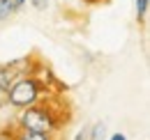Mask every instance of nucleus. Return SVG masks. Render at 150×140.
I'll use <instances>...</instances> for the list:
<instances>
[{"mask_svg": "<svg viewBox=\"0 0 150 140\" xmlns=\"http://www.w3.org/2000/svg\"><path fill=\"white\" fill-rule=\"evenodd\" d=\"M16 12H19V9H16V5H14L12 0H0V23L9 21Z\"/></svg>", "mask_w": 150, "mask_h": 140, "instance_id": "nucleus-4", "label": "nucleus"}, {"mask_svg": "<svg viewBox=\"0 0 150 140\" xmlns=\"http://www.w3.org/2000/svg\"><path fill=\"white\" fill-rule=\"evenodd\" d=\"M51 94H56V92L49 88L37 74H25V76H19L16 80L9 83V88H7V106L21 110V108H28V106H35L39 101H44Z\"/></svg>", "mask_w": 150, "mask_h": 140, "instance_id": "nucleus-2", "label": "nucleus"}, {"mask_svg": "<svg viewBox=\"0 0 150 140\" xmlns=\"http://www.w3.org/2000/svg\"><path fill=\"white\" fill-rule=\"evenodd\" d=\"M30 5H33V9H37V12H44L46 7H49V0H28Z\"/></svg>", "mask_w": 150, "mask_h": 140, "instance_id": "nucleus-6", "label": "nucleus"}, {"mask_svg": "<svg viewBox=\"0 0 150 140\" xmlns=\"http://www.w3.org/2000/svg\"><path fill=\"white\" fill-rule=\"evenodd\" d=\"M109 140H127V136H125V133H113Z\"/></svg>", "mask_w": 150, "mask_h": 140, "instance_id": "nucleus-10", "label": "nucleus"}, {"mask_svg": "<svg viewBox=\"0 0 150 140\" xmlns=\"http://www.w3.org/2000/svg\"><path fill=\"white\" fill-rule=\"evenodd\" d=\"M12 136H14V140H56V136L35 133V131H21V129H16V126H12Z\"/></svg>", "mask_w": 150, "mask_h": 140, "instance_id": "nucleus-3", "label": "nucleus"}, {"mask_svg": "<svg viewBox=\"0 0 150 140\" xmlns=\"http://www.w3.org/2000/svg\"><path fill=\"white\" fill-rule=\"evenodd\" d=\"M134 9H136V21L143 23L148 18V9H150V0H134Z\"/></svg>", "mask_w": 150, "mask_h": 140, "instance_id": "nucleus-5", "label": "nucleus"}, {"mask_svg": "<svg viewBox=\"0 0 150 140\" xmlns=\"http://www.w3.org/2000/svg\"><path fill=\"white\" fill-rule=\"evenodd\" d=\"M7 106V90H0V108Z\"/></svg>", "mask_w": 150, "mask_h": 140, "instance_id": "nucleus-9", "label": "nucleus"}, {"mask_svg": "<svg viewBox=\"0 0 150 140\" xmlns=\"http://www.w3.org/2000/svg\"><path fill=\"white\" fill-rule=\"evenodd\" d=\"M74 140H90V126H83V129H79V133L74 136Z\"/></svg>", "mask_w": 150, "mask_h": 140, "instance_id": "nucleus-7", "label": "nucleus"}, {"mask_svg": "<svg viewBox=\"0 0 150 140\" xmlns=\"http://www.w3.org/2000/svg\"><path fill=\"white\" fill-rule=\"evenodd\" d=\"M0 140H14V136H12V129H2V131H0Z\"/></svg>", "mask_w": 150, "mask_h": 140, "instance_id": "nucleus-8", "label": "nucleus"}, {"mask_svg": "<svg viewBox=\"0 0 150 140\" xmlns=\"http://www.w3.org/2000/svg\"><path fill=\"white\" fill-rule=\"evenodd\" d=\"M12 2H14V5H16V9H21V7H23V5H28V0H12Z\"/></svg>", "mask_w": 150, "mask_h": 140, "instance_id": "nucleus-11", "label": "nucleus"}, {"mask_svg": "<svg viewBox=\"0 0 150 140\" xmlns=\"http://www.w3.org/2000/svg\"><path fill=\"white\" fill-rule=\"evenodd\" d=\"M60 101H62V99H60L58 94H51V97H46L44 101H39V104H35V106L21 108L19 120H16V129L58 136V133L67 126V122H69V115H65Z\"/></svg>", "mask_w": 150, "mask_h": 140, "instance_id": "nucleus-1", "label": "nucleus"}]
</instances>
